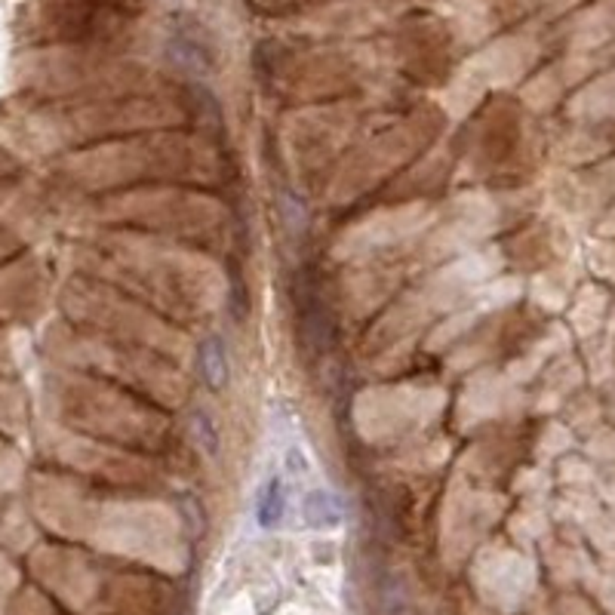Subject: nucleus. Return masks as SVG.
Wrapping results in <instances>:
<instances>
[{
  "instance_id": "obj_1",
  "label": "nucleus",
  "mask_w": 615,
  "mask_h": 615,
  "mask_svg": "<svg viewBox=\"0 0 615 615\" xmlns=\"http://www.w3.org/2000/svg\"><path fill=\"white\" fill-rule=\"evenodd\" d=\"M296 323L299 342L308 347V354H326V347L332 345L336 320L314 268H302L296 277Z\"/></svg>"
},
{
  "instance_id": "obj_2",
  "label": "nucleus",
  "mask_w": 615,
  "mask_h": 615,
  "mask_svg": "<svg viewBox=\"0 0 615 615\" xmlns=\"http://www.w3.org/2000/svg\"><path fill=\"white\" fill-rule=\"evenodd\" d=\"M166 56L179 71L188 77H206L212 71V52L200 37L188 35V31H172L166 40Z\"/></svg>"
},
{
  "instance_id": "obj_3",
  "label": "nucleus",
  "mask_w": 615,
  "mask_h": 615,
  "mask_svg": "<svg viewBox=\"0 0 615 615\" xmlns=\"http://www.w3.org/2000/svg\"><path fill=\"white\" fill-rule=\"evenodd\" d=\"M197 366H200V379L210 391H225L231 379V366H228V351H225V342L219 336H206L197 347Z\"/></svg>"
},
{
  "instance_id": "obj_4",
  "label": "nucleus",
  "mask_w": 615,
  "mask_h": 615,
  "mask_svg": "<svg viewBox=\"0 0 615 615\" xmlns=\"http://www.w3.org/2000/svg\"><path fill=\"white\" fill-rule=\"evenodd\" d=\"M302 517L308 526H317V530H326V526H339L345 517V507L339 496L326 490H311L302 499Z\"/></svg>"
},
{
  "instance_id": "obj_5",
  "label": "nucleus",
  "mask_w": 615,
  "mask_h": 615,
  "mask_svg": "<svg viewBox=\"0 0 615 615\" xmlns=\"http://www.w3.org/2000/svg\"><path fill=\"white\" fill-rule=\"evenodd\" d=\"M286 514V486L280 477H268L256 499V523L262 530H274Z\"/></svg>"
},
{
  "instance_id": "obj_6",
  "label": "nucleus",
  "mask_w": 615,
  "mask_h": 615,
  "mask_svg": "<svg viewBox=\"0 0 615 615\" xmlns=\"http://www.w3.org/2000/svg\"><path fill=\"white\" fill-rule=\"evenodd\" d=\"M191 431H194V440H197V446L206 452V456L216 459L219 450H222V434H219L216 422H212V416L206 410H194L191 416Z\"/></svg>"
},
{
  "instance_id": "obj_7",
  "label": "nucleus",
  "mask_w": 615,
  "mask_h": 615,
  "mask_svg": "<svg viewBox=\"0 0 615 615\" xmlns=\"http://www.w3.org/2000/svg\"><path fill=\"white\" fill-rule=\"evenodd\" d=\"M379 603H382L385 615H410V597L400 579H385L379 585Z\"/></svg>"
},
{
  "instance_id": "obj_8",
  "label": "nucleus",
  "mask_w": 615,
  "mask_h": 615,
  "mask_svg": "<svg viewBox=\"0 0 615 615\" xmlns=\"http://www.w3.org/2000/svg\"><path fill=\"white\" fill-rule=\"evenodd\" d=\"M228 314L237 320V323H244L246 320V286L234 268H231V290H228Z\"/></svg>"
}]
</instances>
